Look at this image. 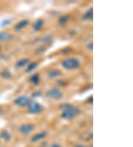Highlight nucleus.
Here are the masks:
<instances>
[{
  "label": "nucleus",
  "instance_id": "obj_14",
  "mask_svg": "<svg viewBox=\"0 0 133 147\" xmlns=\"http://www.w3.org/2000/svg\"><path fill=\"white\" fill-rule=\"evenodd\" d=\"M30 83H32L34 86H37L40 83V76H39V74H35L33 76L30 77Z\"/></svg>",
  "mask_w": 133,
  "mask_h": 147
},
{
  "label": "nucleus",
  "instance_id": "obj_11",
  "mask_svg": "<svg viewBox=\"0 0 133 147\" xmlns=\"http://www.w3.org/2000/svg\"><path fill=\"white\" fill-rule=\"evenodd\" d=\"M61 74V73L60 71L58 70V69H53V70H51L48 72L47 77L49 79L53 80L58 78Z\"/></svg>",
  "mask_w": 133,
  "mask_h": 147
},
{
  "label": "nucleus",
  "instance_id": "obj_17",
  "mask_svg": "<svg viewBox=\"0 0 133 147\" xmlns=\"http://www.w3.org/2000/svg\"><path fill=\"white\" fill-rule=\"evenodd\" d=\"M68 20H69V16L67 15H64V16H61L60 19L59 20V23L61 25H65L66 24L68 23Z\"/></svg>",
  "mask_w": 133,
  "mask_h": 147
},
{
  "label": "nucleus",
  "instance_id": "obj_5",
  "mask_svg": "<svg viewBox=\"0 0 133 147\" xmlns=\"http://www.w3.org/2000/svg\"><path fill=\"white\" fill-rule=\"evenodd\" d=\"M30 102V97L28 96H27V95H21L19 97H18L14 100L15 104L18 106H21V107L27 106Z\"/></svg>",
  "mask_w": 133,
  "mask_h": 147
},
{
  "label": "nucleus",
  "instance_id": "obj_21",
  "mask_svg": "<svg viewBox=\"0 0 133 147\" xmlns=\"http://www.w3.org/2000/svg\"><path fill=\"white\" fill-rule=\"evenodd\" d=\"M41 95V91H39V90H38V91H35V92H34L33 93L32 97H40Z\"/></svg>",
  "mask_w": 133,
  "mask_h": 147
},
{
  "label": "nucleus",
  "instance_id": "obj_19",
  "mask_svg": "<svg viewBox=\"0 0 133 147\" xmlns=\"http://www.w3.org/2000/svg\"><path fill=\"white\" fill-rule=\"evenodd\" d=\"M71 105L70 104V103H64V104H62L61 106H60V108L61 109H63L64 111H65V110H67L68 109H69L70 107H71Z\"/></svg>",
  "mask_w": 133,
  "mask_h": 147
},
{
  "label": "nucleus",
  "instance_id": "obj_24",
  "mask_svg": "<svg viewBox=\"0 0 133 147\" xmlns=\"http://www.w3.org/2000/svg\"><path fill=\"white\" fill-rule=\"evenodd\" d=\"M87 49H88L89 50H90V51L92 50V42L89 43L88 45H87Z\"/></svg>",
  "mask_w": 133,
  "mask_h": 147
},
{
  "label": "nucleus",
  "instance_id": "obj_13",
  "mask_svg": "<svg viewBox=\"0 0 133 147\" xmlns=\"http://www.w3.org/2000/svg\"><path fill=\"white\" fill-rule=\"evenodd\" d=\"M44 20L39 19L34 22L33 25V28L35 31H39L44 26Z\"/></svg>",
  "mask_w": 133,
  "mask_h": 147
},
{
  "label": "nucleus",
  "instance_id": "obj_18",
  "mask_svg": "<svg viewBox=\"0 0 133 147\" xmlns=\"http://www.w3.org/2000/svg\"><path fill=\"white\" fill-rule=\"evenodd\" d=\"M0 75H1V77L3 78V79H10L11 77V72L9 71H3L2 72V73L0 74Z\"/></svg>",
  "mask_w": 133,
  "mask_h": 147
},
{
  "label": "nucleus",
  "instance_id": "obj_2",
  "mask_svg": "<svg viewBox=\"0 0 133 147\" xmlns=\"http://www.w3.org/2000/svg\"><path fill=\"white\" fill-rule=\"evenodd\" d=\"M27 110L30 114L32 115H38L43 111V106L39 102L35 101H30L27 106Z\"/></svg>",
  "mask_w": 133,
  "mask_h": 147
},
{
  "label": "nucleus",
  "instance_id": "obj_20",
  "mask_svg": "<svg viewBox=\"0 0 133 147\" xmlns=\"http://www.w3.org/2000/svg\"><path fill=\"white\" fill-rule=\"evenodd\" d=\"M11 23V20H5L2 22V23L1 24V26L2 27H5V26H7V25H9Z\"/></svg>",
  "mask_w": 133,
  "mask_h": 147
},
{
  "label": "nucleus",
  "instance_id": "obj_1",
  "mask_svg": "<svg viewBox=\"0 0 133 147\" xmlns=\"http://www.w3.org/2000/svg\"><path fill=\"white\" fill-rule=\"evenodd\" d=\"M61 65L65 69L73 70V69H76V68H79L81 65V63H80L79 59H76V58H68L62 62Z\"/></svg>",
  "mask_w": 133,
  "mask_h": 147
},
{
  "label": "nucleus",
  "instance_id": "obj_4",
  "mask_svg": "<svg viewBox=\"0 0 133 147\" xmlns=\"http://www.w3.org/2000/svg\"><path fill=\"white\" fill-rule=\"evenodd\" d=\"M47 95L48 97L53 99V100H61L63 97V93H62V92L60 89L57 88H52L51 89L48 91Z\"/></svg>",
  "mask_w": 133,
  "mask_h": 147
},
{
  "label": "nucleus",
  "instance_id": "obj_26",
  "mask_svg": "<svg viewBox=\"0 0 133 147\" xmlns=\"http://www.w3.org/2000/svg\"><path fill=\"white\" fill-rule=\"evenodd\" d=\"M85 147H92V146H85Z\"/></svg>",
  "mask_w": 133,
  "mask_h": 147
},
{
  "label": "nucleus",
  "instance_id": "obj_10",
  "mask_svg": "<svg viewBox=\"0 0 133 147\" xmlns=\"http://www.w3.org/2000/svg\"><path fill=\"white\" fill-rule=\"evenodd\" d=\"M93 18V9L92 7L90 8L87 11H86L82 16V20L85 21H90Z\"/></svg>",
  "mask_w": 133,
  "mask_h": 147
},
{
  "label": "nucleus",
  "instance_id": "obj_6",
  "mask_svg": "<svg viewBox=\"0 0 133 147\" xmlns=\"http://www.w3.org/2000/svg\"><path fill=\"white\" fill-rule=\"evenodd\" d=\"M34 129H35V126H34L33 124L26 123L21 125L19 127V132L21 133V134H22V135H27L32 132L34 130Z\"/></svg>",
  "mask_w": 133,
  "mask_h": 147
},
{
  "label": "nucleus",
  "instance_id": "obj_27",
  "mask_svg": "<svg viewBox=\"0 0 133 147\" xmlns=\"http://www.w3.org/2000/svg\"><path fill=\"white\" fill-rule=\"evenodd\" d=\"M1 49H2V46H1V45H0V51H1Z\"/></svg>",
  "mask_w": 133,
  "mask_h": 147
},
{
  "label": "nucleus",
  "instance_id": "obj_9",
  "mask_svg": "<svg viewBox=\"0 0 133 147\" xmlns=\"http://www.w3.org/2000/svg\"><path fill=\"white\" fill-rule=\"evenodd\" d=\"M29 24V20H24L20 21L19 22H18L16 25V26L14 27L15 31H21L24 28H25L26 26H27Z\"/></svg>",
  "mask_w": 133,
  "mask_h": 147
},
{
  "label": "nucleus",
  "instance_id": "obj_22",
  "mask_svg": "<svg viewBox=\"0 0 133 147\" xmlns=\"http://www.w3.org/2000/svg\"><path fill=\"white\" fill-rule=\"evenodd\" d=\"M44 42L46 43H48V42H50L52 41V37L50 36H45L44 39Z\"/></svg>",
  "mask_w": 133,
  "mask_h": 147
},
{
  "label": "nucleus",
  "instance_id": "obj_25",
  "mask_svg": "<svg viewBox=\"0 0 133 147\" xmlns=\"http://www.w3.org/2000/svg\"><path fill=\"white\" fill-rule=\"evenodd\" d=\"M75 147H85V146L83 145V144H78L75 146Z\"/></svg>",
  "mask_w": 133,
  "mask_h": 147
},
{
  "label": "nucleus",
  "instance_id": "obj_23",
  "mask_svg": "<svg viewBox=\"0 0 133 147\" xmlns=\"http://www.w3.org/2000/svg\"><path fill=\"white\" fill-rule=\"evenodd\" d=\"M50 147H61V146L58 144V143H53V144H51Z\"/></svg>",
  "mask_w": 133,
  "mask_h": 147
},
{
  "label": "nucleus",
  "instance_id": "obj_16",
  "mask_svg": "<svg viewBox=\"0 0 133 147\" xmlns=\"http://www.w3.org/2000/svg\"><path fill=\"white\" fill-rule=\"evenodd\" d=\"M27 67L26 69L27 73H30V72H32L33 71H34L35 69H36V68H38V63H29V65Z\"/></svg>",
  "mask_w": 133,
  "mask_h": 147
},
{
  "label": "nucleus",
  "instance_id": "obj_3",
  "mask_svg": "<svg viewBox=\"0 0 133 147\" xmlns=\"http://www.w3.org/2000/svg\"><path fill=\"white\" fill-rule=\"evenodd\" d=\"M80 110L78 109L77 107H74V106H71L69 109L64 111L63 114L61 115V117L64 120H68L72 117L77 116L79 114Z\"/></svg>",
  "mask_w": 133,
  "mask_h": 147
},
{
  "label": "nucleus",
  "instance_id": "obj_15",
  "mask_svg": "<svg viewBox=\"0 0 133 147\" xmlns=\"http://www.w3.org/2000/svg\"><path fill=\"white\" fill-rule=\"evenodd\" d=\"M1 138L5 141H9L11 139V135L8 131H3L1 133Z\"/></svg>",
  "mask_w": 133,
  "mask_h": 147
},
{
  "label": "nucleus",
  "instance_id": "obj_8",
  "mask_svg": "<svg viewBox=\"0 0 133 147\" xmlns=\"http://www.w3.org/2000/svg\"><path fill=\"white\" fill-rule=\"evenodd\" d=\"M30 63V59L27 58H23L19 60H18L16 63V68H22L25 66H27Z\"/></svg>",
  "mask_w": 133,
  "mask_h": 147
},
{
  "label": "nucleus",
  "instance_id": "obj_7",
  "mask_svg": "<svg viewBox=\"0 0 133 147\" xmlns=\"http://www.w3.org/2000/svg\"><path fill=\"white\" fill-rule=\"evenodd\" d=\"M47 136V132L46 131H42L41 132H39L37 134H35V135H33L31 138V139H30V141L35 144V143H37V142L44 139Z\"/></svg>",
  "mask_w": 133,
  "mask_h": 147
},
{
  "label": "nucleus",
  "instance_id": "obj_12",
  "mask_svg": "<svg viewBox=\"0 0 133 147\" xmlns=\"http://www.w3.org/2000/svg\"><path fill=\"white\" fill-rule=\"evenodd\" d=\"M12 39V35L7 32H0V42H9Z\"/></svg>",
  "mask_w": 133,
  "mask_h": 147
}]
</instances>
